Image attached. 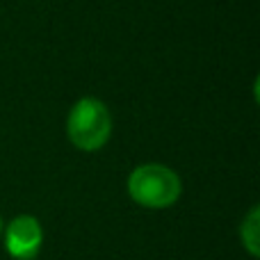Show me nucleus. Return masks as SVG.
<instances>
[{
  "instance_id": "f257e3e1",
  "label": "nucleus",
  "mask_w": 260,
  "mask_h": 260,
  "mask_svg": "<svg viewBox=\"0 0 260 260\" xmlns=\"http://www.w3.org/2000/svg\"><path fill=\"white\" fill-rule=\"evenodd\" d=\"M183 185L174 169L157 162H146L128 176V194L137 206L148 210H165L180 199Z\"/></svg>"
},
{
  "instance_id": "f03ea898",
  "label": "nucleus",
  "mask_w": 260,
  "mask_h": 260,
  "mask_svg": "<svg viewBox=\"0 0 260 260\" xmlns=\"http://www.w3.org/2000/svg\"><path fill=\"white\" fill-rule=\"evenodd\" d=\"M67 135L73 146L80 151H101L112 137V114L108 105L91 96L80 99L69 112Z\"/></svg>"
},
{
  "instance_id": "7ed1b4c3",
  "label": "nucleus",
  "mask_w": 260,
  "mask_h": 260,
  "mask_svg": "<svg viewBox=\"0 0 260 260\" xmlns=\"http://www.w3.org/2000/svg\"><path fill=\"white\" fill-rule=\"evenodd\" d=\"M5 247L14 260H32L41 251L44 229L32 215H18L5 226Z\"/></svg>"
},
{
  "instance_id": "20e7f679",
  "label": "nucleus",
  "mask_w": 260,
  "mask_h": 260,
  "mask_svg": "<svg viewBox=\"0 0 260 260\" xmlns=\"http://www.w3.org/2000/svg\"><path fill=\"white\" fill-rule=\"evenodd\" d=\"M240 240H242V247L247 249V253L251 258L260 256V208L253 206L247 212L242 226H240Z\"/></svg>"
},
{
  "instance_id": "39448f33",
  "label": "nucleus",
  "mask_w": 260,
  "mask_h": 260,
  "mask_svg": "<svg viewBox=\"0 0 260 260\" xmlns=\"http://www.w3.org/2000/svg\"><path fill=\"white\" fill-rule=\"evenodd\" d=\"M3 229H5V224H3V217H0V235H3Z\"/></svg>"
}]
</instances>
